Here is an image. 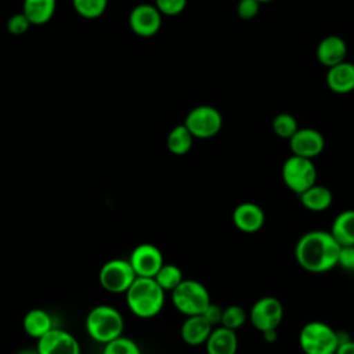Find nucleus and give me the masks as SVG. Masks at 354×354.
<instances>
[{"instance_id":"obj_1","label":"nucleus","mask_w":354,"mask_h":354,"mask_svg":"<svg viewBox=\"0 0 354 354\" xmlns=\"http://www.w3.org/2000/svg\"><path fill=\"white\" fill-rule=\"evenodd\" d=\"M340 245L329 231L313 230L303 234L295 246L297 264L313 274L330 271L337 266Z\"/></svg>"},{"instance_id":"obj_2","label":"nucleus","mask_w":354,"mask_h":354,"mask_svg":"<svg viewBox=\"0 0 354 354\" xmlns=\"http://www.w3.org/2000/svg\"><path fill=\"white\" fill-rule=\"evenodd\" d=\"M165 293L153 278L137 277L126 292V303L136 317L152 318L162 311Z\"/></svg>"},{"instance_id":"obj_3","label":"nucleus","mask_w":354,"mask_h":354,"mask_svg":"<svg viewBox=\"0 0 354 354\" xmlns=\"http://www.w3.org/2000/svg\"><path fill=\"white\" fill-rule=\"evenodd\" d=\"M124 319L120 311L112 306L101 304L90 310L86 318V330L98 343L106 344L123 335Z\"/></svg>"},{"instance_id":"obj_4","label":"nucleus","mask_w":354,"mask_h":354,"mask_svg":"<svg viewBox=\"0 0 354 354\" xmlns=\"http://www.w3.org/2000/svg\"><path fill=\"white\" fill-rule=\"evenodd\" d=\"M299 346L304 354H335L339 335L322 321H310L299 332Z\"/></svg>"},{"instance_id":"obj_5","label":"nucleus","mask_w":354,"mask_h":354,"mask_svg":"<svg viewBox=\"0 0 354 354\" xmlns=\"http://www.w3.org/2000/svg\"><path fill=\"white\" fill-rule=\"evenodd\" d=\"M170 293L174 308L185 317L201 315L212 301L207 288L195 279L184 278Z\"/></svg>"},{"instance_id":"obj_6","label":"nucleus","mask_w":354,"mask_h":354,"mask_svg":"<svg viewBox=\"0 0 354 354\" xmlns=\"http://www.w3.org/2000/svg\"><path fill=\"white\" fill-rule=\"evenodd\" d=\"M282 180L290 191L300 195L317 184V167L311 159L292 155L282 165Z\"/></svg>"},{"instance_id":"obj_7","label":"nucleus","mask_w":354,"mask_h":354,"mask_svg":"<svg viewBox=\"0 0 354 354\" xmlns=\"http://www.w3.org/2000/svg\"><path fill=\"white\" fill-rule=\"evenodd\" d=\"M184 126L194 138H212L221 130L223 118L214 106L198 105L188 112Z\"/></svg>"},{"instance_id":"obj_8","label":"nucleus","mask_w":354,"mask_h":354,"mask_svg":"<svg viewBox=\"0 0 354 354\" xmlns=\"http://www.w3.org/2000/svg\"><path fill=\"white\" fill-rule=\"evenodd\" d=\"M137 278L129 260L112 259L102 264L98 279L101 286L111 293H126Z\"/></svg>"},{"instance_id":"obj_9","label":"nucleus","mask_w":354,"mask_h":354,"mask_svg":"<svg viewBox=\"0 0 354 354\" xmlns=\"http://www.w3.org/2000/svg\"><path fill=\"white\" fill-rule=\"evenodd\" d=\"M248 317L259 332L278 329L283 319V306L274 296H263L252 304Z\"/></svg>"},{"instance_id":"obj_10","label":"nucleus","mask_w":354,"mask_h":354,"mask_svg":"<svg viewBox=\"0 0 354 354\" xmlns=\"http://www.w3.org/2000/svg\"><path fill=\"white\" fill-rule=\"evenodd\" d=\"M129 263L137 277L153 278L165 264V260L158 246L152 243H140L133 249Z\"/></svg>"},{"instance_id":"obj_11","label":"nucleus","mask_w":354,"mask_h":354,"mask_svg":"<svg viewBox=\"0 0 354 354\" xmlns=\"http://www.w3.org/2000/svg\"><path fill=\"white\" fill-rule=\"evenodd\" d=\"M130 29L141 36L151 37L156 35L162 26V14L153 4L142 3L136 6L129 15Z\"/></svg>"},{"instance_id":"obj_12","label":"nucleus","mask_w":354,"mask_h":354,"mask_svg":"<svg viewBox=\"0 0 354 354\" xmlns=\"http://www.w3.org/2000/svg\"><path fill=\"white\" fill-rule=\"evenodd\" d=\"M36 350L39 354H80V344L72 333L53 328L37 339Z\"/></svg>"},{"instance_id":"obj_13","label":"nucleus","mask_w":354,"mask_h":354,"mask_svg":"<svg viewBox=\"0 0 354 354\" xmlns=\"http://www.w3.org/2000/svg\"><path fill=\"white\" fill-rule=\"evenodd\" d=\"M289 147L292 155L313 160V158L318 156L322 152L325 147V140L318 130L304 127L297 129V131L289 138Z\"/></svg>"},{"instance_id":"obj_14","label":"nucleus","mask_w":354,"mask_h":354,"mask_svg":"<svg viewBox=\"0 0 354 354\" xmlns=\"http://www.w3.org/2000/svg\"><path fill=\"white\" fill-rule=\"evenodd\" d=\"M264 221L266 216L263 209L253 202L239 203L232 212L234 225L245 234H254L260 231L264 225Z\"/></svg>"},{"instance_id":"obj_15","label":"nucleus","mask_w":354,"mask_h":354,"mask_svg":"<svg viewBox=\"0 0 354 354\" xmlns=\"http://www.w3.org/2000/svg\"><path fill=\"white\" fill-rule=\"evenodd\" d=\"M346 55H347V44L340 36L330 35L324 37L318 43L317 58L326 68H332L346 61Z\"/></svg>"},{"instance_id":"obj_16","label":"nucleus","mask_w":354,"mask_h":354,"mask_svg":"<svg viewBox=\"0 0 354 354\" xmlns=\"http://www.w3.org/2000/svg\"><path fill=\"white\" fill-rule=\"evenodd\" d=\"M213 326L203 318V315L185 317L181 324L180 335L185 344L198 347L206 343Z\"/></svg>"},{"instance_id":"obj_17","label":"nucleus","mask_w":354,"mask_h":354,"mask_svg":"<svg viewBox=\"0 0 354 354\" xmlns=\"http://www.w3.org/2000/svg\"><path fill=\"white\" fill-rule=\"evenodd\" d=\"M205 347L207 354H236L238 335L235 330L216 326L212 329Z\"/></svg>"},{"instance_id":"obj_18","label":"nucleus","mask_w":354,"mask_h":354,"mask_svg":"<svg viewBox=\"0 0 354 354\" xmlns=\"http://www.w3.org/2000/svg\"><path fill=\"white\" fill-rule=\"evenodd\" d=\"M326 84L336 94H347L354 90V64L343 61L326 72Z\"/></svg>"},{"instance_id":"obj_19","label":"nucleus","mask_w":354,"mask_h":354,"mask_svg":"<svg viewBox=\"0 0 354 354\" xmlns=\"http://www.w3.org/2000/svg\"><path fill=\"white\" fill-rule=\"evenodd\" d=\"M57 8V0H24L22 14L32 25L47 24Z\"/></svg>"},{"instance_id":"obj_20","label":"nucleus","mask_w":354,"mask_h":354,"mask_svg":"<svg viewBox=\"0 0 354 354\" xmlns=\"http://www.w3.org/2000/svg\"><path fill=\"white\" fill-rule=\"evenodd\" d=\"M329 232L340 246L354 245V209L340 212L335 217Z\"/></svg>"},{"instance_id":"obj_21","label":"nucleus","mask_w":354,"mask_h":354,"mask_svg":"<svg viewBox=\"0 0 354 354\" xmlns=\"http://www.w3.org/2000/svg\"><path fill=\"white\" fill-rule=\"evenodd\" d=\"M299 196L301 205L310 212H324L332 205L333 201L330 189L319 184H314Z\"/></svg>"},{"instance_id":"obj_22","label":"nucleus","mask_w":354,"mask_h":354,"mask_svg":"<svg viewBox=\"0 0 354 354\" xmlns=\"http://www.w3.org/2000/svg\"><path fill=\"white\" fill-rule=\"evenodd\" d=\"M22 325L29 336L40 339L53 329V319L46 310L33 308L25 314Z\"/></svg>"},{"instance_id":"obj_23","label":"nucleus","mask_w":354,"mask_h":354,"mask_svg":"<svg viewBox=\"0 0 354 354\" xmlns=\"http://www.w3.org/2000/svg\"><path fill=\"white\" fill-rule=\"evenodd\" d=\"M194 144V137L189 130L183 124H177L170 130L166 138L167 149L174 155H185Z\"/></svg>"},{"instance_id":"obj_24","label":"nucleus","mask_w":354,"mask_h":354,"mask_svg":"<svg viewBox=\"0 0 354 354\" xmlns=\"http://www.w3.org/2000/svg\"><path fill=\"white\" fill-rule=\"evenodd\" d=\"M153 279L165 292H171L183 282L184 274L178 266L171 263H165L160 267V270L156 272Z\"/></svg>"},{"instance_id":"obj_25","label":"nucleus","mask_w":354,"mask_h":354,"mask_svg":"<svg viewBox=\"0 0 354 354\" xmlns=\"http://www.w3.org/2000/svg\"><path fill=\"white\" fill-rule=\"evenodd\" d=\"M72 6L80 17L86 19H95L105 12L108 0H72Z\"/></svg>"},{"instance_id":"obj_26","label":"nucleus","mask_w":354,"mask_h":354,"mask_svg":"<svg viewBox=\"0 0 354 354\" xmlns=\"http://www.w3.org/2000/svg\"><path fill=\"white\" fill-rule=\"evenodd\" d=\"M248 321V313L243 307L238 304H231L225 308H223V315H221V322L220 326H224L231 330H238L245 325Z\"/></svg>"},{"instance_id":"obj_27","label":"nucleus","mask_w":354,"mask_h":354,"mask_svg":"<svg viewBox=\"0 0 354 354\" xmlns=\"http://www.w3.org/2000/svg\"><path fill=\"white\" fill-rule=\"evenodd\" d=\"M271 127H272V131L279 138H286V140H289L297 131V129H299L297 120L295 119V116L290 115V113H286V112L278 113L272 119Z\"/></svg>"},{"instance_id":"obj_28","label":"nucleus","mask_w":354,"mask_h":354,"mask_svg":"<svg viewBox=\"0 0 354 354\" xmlns=\"http://www.w3.org/2000/svg\"><path fill=\"white\" fill-rule=\"evenodd\" d=\"M102 354H141V348L133 339L122 335L104 344Z\"/></svg>"},{"instance_id":"obj_29","label":"nucleus","mask_w":354,"mask_h":354,"mask_svg":"<svg viewBox=\"0 0 354 354\" xmlns=\"http://www.w3.org/2000/svg\"><path fill=\"white\" fill-rule=\"evenodd\" d=\"M153 6L162 15L174 17L183 12L187 6V0H155Z\"/></svg>"},{"instance_id":"obj_30","label":"nucleus","mask_w":354,"mask_h":354,"mask_svg":"<svg viewBox=\"0 0 354 354\" xmlns=\"http://www.w3.org/2000/svg\"><path fill=\"white\" fill-rule=\"evenodd\" d=\"M32 26V24L29 22V19L21 12H17L14 15H11L7 21V30L11 33V35H15V36H19V35H24L28 32V29Z\"/></svg>"},{"instance_id":"obj_31","label":"nucleus","mask_w":354,"mask_h":354,"mask_svg":"<svg viewBox=\"0 0 354 354\" xmlns=\"http://www.w3.org/2000/svg\"><path fill=\"white\" fill-rule=\"evenodd\" d=\"M260 11V3L257 0H239L236 6V14L241 19H253Z\"/></svg>"},{"instance_id":"obj_32","label":"nucleus","mask_w":354,"mask_h":354,"mask_svg":"<svg viewBox=\"0 0 354 354\" xmlns=\"http://www.w3.org/2000/svg\"><path fill=\"white\" fill-rule=\"evenodd\" d=\"M337 266L344 271L354 272V245L340 246L339 256H337Z\"/></svg>"},{"instance_id":"obj_33","label":"nucleus","mask_w":354,"mask_h":354,"mask_svg":"<svg viewBox=\"0 0 354 354\" xmlns=\"http://www.w3.org/2000/svg\"><path fill=\"white\" fill-rule=\"evenodd\" d=\"M203 315V318L213 326H220L221 322V315H223V307H220L218 304H214L210 301V304L206 307V310L201 314Z\"/></svg>"},{"instance_id":"obj_34","label":"nucleus","mask_w":354,"mask_h":354,"mask_svg":"<svg viewBox=\"0 0 354 354\" xmlns=\"http://www.w3.org/2000/svg\"><path fill=\"white\" fill-rule=\"evenodd\" d=\"M335 354H354V340L348 337L346 340L339 342Z\"/></svg>"},{"instance_id":"obj_35","label":"nucleus","mask_w":354,"mask_h":354,"mask_svg":"<svg viewBox=\"0 0 354 354\" xmlns=\"http://www.w3.org/2000/svg\"><path fill=\"white\" fill-rule=\"evenodd\" d=\"M263 333V339L266 343L268 344H272L278 340V330L277 329H270V330H266V332H261Z\"/></svg>"},{"instance_id":"obj_36","label":"nucleus","mask_w":354,"mask_h":354,"mask_svg":"<svg viewBox=\"0 0 354 354\" xmlns=\"http://www.w3.org/2000/svg\"><path fill=\"white\" fill-rule=\"evenodd\" d=\"M17 354H39V351L36 348H24L21 351H18Z\"/></svg>"},{"instance_id":"obj_37","label":"nucleus","mask_w":354,"mask_h":354,"mask_svg":"<svg viewBox=\"0 0 354 354\" xmlns=\"http://www.w3.org/2000/svg\"><path fill=\"white\" fill-rule=\"evenodd\" d=\"M260 4H263V3H270V1H272V0H257Z\"/></svg>"}]
</instances>
